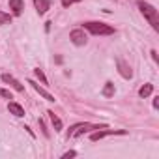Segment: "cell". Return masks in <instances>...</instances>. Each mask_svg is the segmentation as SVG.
I'll return each mask as SVG.
<instances>
[{
  "mask_svg": "<svg viewBox=\"0 0 159 159\" xmlns=\"http://www.w3.org/2000/svg\"><path fill=\"white\" fill-rule=\"evenodd\" d=\"M137 6H139L140 13L144 15V19L152 25V28H153V30H159V11H157L150 2H144V0H139Z\"/></svg>",
  "mask_w": 159,
  "mask_h": 159,
  "instance_id": "cell-1",
  "label": "cell"
},
{
  "mask_svg": "<svg viewBox=\"0 0 159 159\" xmlns=\"http://www.w3.org/2000/svg\"><path fill=\"white\" fill-rule=\"evenodd\" d=\"M84 28L96 36H111L114 34V28L111 25H105V23H98V21H88L84 23Z\"/></svg>",
  "mask_w": 159,
  "mask_h": 159,
  "instance_id": "cell-2",
  "label": "cell"
},
{
  "mask_svg": "<svg viewBox=\"0 0 159 159\" xmlns=\"http://www.w3.org/2000/svg\"><path fill=\"white\" fill-rule=\"evenodd\" d=\"M103 127H107V125H105V124H103V125H94V124H75V125L69 127L67 139L81 137V135H84V133H90V131H94V129H103Z\"/></svg>",
  "mask_w": 159,
  "mask_h": 159,
  "instance_id": "cell-3",
  "label": "cell"
},
{
  "mask_svg": "<svg viewBox=\"0 0 159 159\" xmlns=\"http://www.w3.org/2000/svg\"><path fill=\"white\" fill-rule=\"evenodd\" d=\"M125 133H127L125 129H105V127H103V131H101V129L94 131V133L90 135V139L96 142V140H101V139H105V137H109V135H125Z\"/></svg>",
  "mask_w": 159,
  "mask_h": 159,
  "instance_id": "cell-4",
  "label": "cell"
},
{
  "mask_svg": "<svg viewBox=\"0 0 159 159\" xmlns=\"http://www.w3.org/2000/svg\"><path fill=\"white\" fill-rule=\"evenodd\" d=\"M69 39H71V43L73 45H86V41H88V36L84 34V28H75V30H71V34H69Z\"/></svg>",
  "mask_w": 159,
  "mask_h": 159,
  "instance_id": "cell-5",
  "label": "cell"
},
{
  "mask_svg": "<svg viewBox=\"0 0 159 159\" xmlns=\"http://www.w3.org/2000/svg\"><path fill=\"white\" fill-rule=\"evenodd\" d=\"M116 66H118V71H120V75H122L124 79H131V77H133V71H131V67H129V64H127L125 60L118 58V60H116Z\"/></svg>",
  "mask_w": 159,
  "mask_h": 159,
  "instance_id": "cell-6",
  "label": "cell"
},
{
  "mask_svg": "<svg viewBox=\"0 0 159 159\" xmlns=\"http://www.w3.org/2000/svg\"><path fill=\"white\" fill-rule=\"evenodd\" d=\"M2 81H4L6 84H10V86H11L13 90H17V92H25V86H23V84H21L19 81H17L15 77H11V75L4 73V75H2Z\"/></svg>",
  "mask_w": 159,
  "mask_h": 159,
  "instance_id": "cell-7",
  "label": "cell"
},
{
  "mask_svg": "<svg viewBox=\"0 0 159 159\" xmlns=\"http://www.w3.org/2000/svg\"><path fill=\"white\" fill-rule=\"evenodd\" d=\"M28 84H32V88H34V90H36V92H38V94L41 96V98H45L47 101H54V96H52V94H49V92H47L45 88H41V86H39L38 83H34V81H28Z\"/></svg>",
  "mask_w": 159,
  "mask_h": 159,
  "instance_id": "cell-8",
  "label": "cell"
},
{
  "mask_svg": "<svg viewBox=\"0 0 159 159\" xmlns=\"http://www.w3.org/2000/svg\"><path fill=\"white\" fill-rule=\"evenodd\" d=\"M34 6H36V11L39 15L47 13V10L51 8V0H34Z\"/></svg>",
  "mask_w": 159,
  "mask_h": 159,
  "instance_id": "cell-9",
  "label": "cell"
},
{
  "mask_svg": "<svg viewBox=\"0 0 159 159\" xmlns=\"http://www.w3.org/2000/svg\"><path fill=\"white\" fill-rule=\"evenodd\" d=\"M8 111H10L13 116H17V118L25 116V109H23L19 103H15V101H10V103H8Z\"/></svg>",
  "mask_w": 159,
  "mask_h": 159,
  "instance_id": "cell-10",
  "label": "cell"
},
{
  "mask_svg": "<svg viewBox=\"0 0 159 159\" xmlns=\"http://www.w3.org/2000/svg\"><path fill=\"white\" fill-rule=\"evenodd\" d=\"M10 10L15 15H21L23 10H25V2H23V0H10Z\"/></svg>",
  "mask_w": 159,
  "mask_h": 159,
  "instance_id": "cell-11",
  "label": "cell"
},
{
  "mask_svg": "<svg viewBox=\"0 0 159 159\" xmlns=\"http://www.w3.org/2000/svg\"><path fill=\"white\" fill-rule=\"evenodd\" d=\"M152 92H153V84L146 83L144 86H140V90H139V96H140V98H148Z\"/></svg>",
  "mask_w": 159,
  "mask_h": 159,
  "instance_id": "cell-12",
  "label": "cell"
},
{
  "mask_svg": "<svg viewBox=\"0 0 159 159\" xmlns=\"http://www.w3.org/2000/svg\"><path fill=\"white\" fill-rule=\"evenodd\" d=\"M47 114L51 116V122H52V125H54V131H60V129H62V120H60V118H58L52 111H49Z\"/></svg>",
  "mask_w": 159,
  "mask_h": 159,
  "instance_id": "cell-13",
  "label": "cell"
},
{
  "mask_svg": "<svg viewBox=\"0 0 159 159\" xmlns=\"http://www.w3.org/2000/svg\"><path fill=\"white\" fill-rule=\"evenodd\" d=\"M101 94H103L105 98H112V96H114V84H112V83H107Z\"/></svg>",
  "mask_w": 159,
  "mask_h": 159,
  "instance_id": "cell-14",
  "label": "cell"
},
{
  "mask_svg": "<svg viewBox=\"0 0 159 159\" xmlns=\"http://www.w3.org/2000/svg\"><path fill=\"white\" fill-rule=\"evenodd\" d=\"M8 23H11V15L0 11V25H8Z\"/></svg>",
  "mask_w": 159,
  "mask_h": 159,
  "instance_id": "cell-15",
  "label": "cell"
},
{
  "mask_svg": "<svg viewBox=\"0 0 159 159\" xmlns=\"http://www.w3.org/2000/svg\"><path fill=\"white\" fill-rule=\"evenodd\" d=\"M34 73H36V77L39 79V81H41L43 84H47V77H45V73H43V71H41L39 67H38V69H34Z\"/></svg>",
  "mask_w": 159,
  "mask_h": 159,
  "instance_id": "cell-16",
  "label": "cell"
},
{
  "mask_svg": "<svg viewBox=\"0 0 159 159\" xmlns=\"http://www.w3.org/2000/svg\"><path fill=\"white\" fill-rule=\"evenodd\" d=\"M0 98H6V99H13V98H11V92H10V90H4V88H0Z\"/></svg>",
  "mask_w": 159,
  "mask_h": 159,
  "instance_id": "cell-17",
  "label": "cell"
},
{
  "mask_svg": "<svg viewBox=\"0 0 159 159\" xmlns=\"http://www.w3.org/2000/svg\"><path fill=\"white\" fill-rule=\"evenodd\" d=\"M77 2H81V0H62V6H64V8H69V6H73V4H77Z\"/></svg>",
  "mask_w": 159,
  "mask_h": 159,
  "instance_id": "cell-18",
  "label": "cell"
},
{
  "mask_svg": "<svg viewBox=\"0 0 159 159\" xmlns=\"http://www.w3.org/2000/svg\"><path fill=\"white\" fill-rule=\"evenodd\" d=\"M75 155H77V152H73V150H71V152L64 153V159H69V157H75Z\"/></svg>",
  "mask_w": 159,
  "mask_h": 159,
  "instance_id": "cell-19",
  "label": "cell"
}]
</instances>
